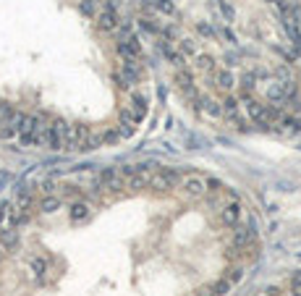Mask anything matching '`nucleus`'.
I'll use <instances>...</instances> for the list:
<instances>
[{"label":"nucleus","mask_w":301,"mask_h":296,"mask_svg":"<svg viewBox=\"0 0 301 296\" xmlns=\"http://www.w3.org/2000/svg\"><path fill=\"white\" fill-rule=\"evenodd\" d=\"M0 244L6 249H16L19 246V228H3L0 231Z\"/></svg>","instance_id":"obj_12"},{"label":"nucleus","mask_w":301,"mask_h":296,"mask_svg":"<svg viewBox=\"0 0 301 296\" xmlns=\"http://www.w3.org/2000/svg\"><path fill=\"white\" fill-rule=\"evenodd\" d=\"M115 50H118V55L123 60H139L142 58V40L137 34H131L128 40H118Z\"/></svg>","instance_id":"obj_3"},{"label":"nucleus","mask_w":301,"mask_h":296,"mask_svg":"<svg viewBox=\"0 0 301 296\" xmlns=\"http://www.w3.org/2000/svg\"><path fill=\"white\" fill-rule=\"evenodd\" d=\"M55 192V181H45L42 183V194H53Z\"/></svg>","instance_id":"obj_26"},{"label":"nucleus","mask_w":301,"mask_h":296,"mask_svg":"<svg viewBox=\"0 0 301 296\" xmlns=\"http://www.w3.org/2000/svg\"><path fill=\"white\" fill-rule=\"evenodd\" d=\"M178 189H181V194L189 197V199H202L207 194V178H202V176H184L181 183H178Z\"/></svg>","instance_id":"obj_1"},{"label":"nucleus","mask_w":301,"mask_h":296,"mask_svg":"<svg viewBox=\"0 0 301 296\" xmlns=\"http://www.w3.org/2000/svg\"><path fill=\"white\" fill-rule=\"evenodd\" d=\"M128 186H131L134 192L149 189V186H152V176H149V170H139L137 176H131V178H128Z\"/></svg>","instance_id":"obj_10"},{"label":"nucleus","mask_w":301,"mask_h":296,"mask_svg":"<svg viewBox=\"0 0 301 296\" xmlns=\"http://www.w3.org/2000/svg\"><path fill=\"white\" fill-rule=\"evenodd\" d=\"M155 8L160 13H165V16H173V13H176V3H173V0H155Z\"/></svg>","instance_id":"obj_18"},{"label":"nucleus","mask_w":301,"mask_h":296,"mask_svg":"<svg viewBox=\"0 0 301 296\" xmlns=\"http://www.w3.org/2000/svg\"><path fill=\"white\" fill-rule=\"evenodd\" d=\"M181 181H178V170H173V168H160L157 173L152 176V186L149 189H155V192H168V189H173V186H178Z\"/></svg>","instance_id":"obj_2"},{"label":"nucleus","mask_w":301,"mask_h":296,"mask_svg":"<svg viewBox=\"0 0 301 296\" xmlns=\"http://www.w3.org/2000/svg\"><path fill=\"white\" fill-rule=\"evenodd\" d=\"M131 110L137 116V123H142L149 113V100L142 95V92H131Z\"/></svg>","instance_id":"obj_5"},{"label":"nucleus","mask_w":301,"mask_h":296,"mask_svg":"<svg viewBox=\"0 0 301 296\" xmlns=\"http://www.w3.org/2000/svg\"><path fill=\"white\" fill-rule=\"evenodd\" d=\"M19 136V131L11 126V123H0V142H8V139Z\"/></svg>","instance_id":"obj_22"},{"label":"nucleus","mask_w":301,"mask_h":296,"mask_svg":"<svg viewBox=\"0 0 301 296\" xmlns=\"http://www.w3.org/2000/svg\"><path fill=\"white\" fill-rule=\"evenodd\" d=\"M66 131H68V123H66V121H53V123H50V129H48V147H50V150H60V152H63Z\"/></svg>","instance_id":"obj_4"},{"label":"nucleus","mask_w":301,"mask_h":296,"mask_svg":"<svg viewBox=\"0 0 301 296\" xmlns=\"http://www.w3.org/2000/svg\"><path fill=\"white\" fill-rule=\"evenodd\" d=\"M8 215H11V202H6V199H3V202H0V223H3Z\"/></svg>","instance_id":"obj_25"},{"label":"nucleus","mask_w":301,"mask_h":296,"mask_svg":"<svg viewBox=\"0 0 301 296\" xmlns=\"http://www.w3.org/2000/svg\"><path fill=\"white\" fill-rule=\"evenodd\" d=\"M3 252H6V246H3V244H0V260H3Z\"/></svg>","instance_id":"obj_27"},{"label":"nucleus","mask_w":301,"mask_h":296,"mask_svg":"<svg viewBox=\"0 0 301 296\" xmlns=\"http://www.w3.org/2000/svg\"><path fill=\"white\" fill-rule=\"evenodd\" d=\"M139 29L147 34H160V26L152 21V19H139Z\"/></svg>","instance_id":"obj_21"},{"label":"nucleus","mask_w":301,"mask_h":296,"mask_svg":"<svg viewBox=\"0 0 301 296\" xmlns=\"http://www.w3.org/2000/svg\"><path fill=\"white\" fill-rule=\"evenodd\" d=\"M81 13L84 16H95V0H81Z\"/></svg>","instance_id":"obj_24"},{"label":"nucleus","mask_w":301,"mask_h":296,"mask_svg":"<svg viewBox=\"0 0 301 296\" xmlns=\"http://www.w3.org/2000/svg\"><path fill=\"white\" fill-rule=\"evenodd\" d=\"M197 32H199L202 37H207V40H215V37H218L215 26H212V24H207V21H199V24H197Z\"/></svg>","instance_id":"obj_19"},{"label":"nucleus","mask_w":301,"mask_h":296,"mask_svg":"<svg viewBox=\"0 0 301 296\" xmlns=\"http://www.w3.org/2000/svg\"><path fill=\"white\" fill-rule=\"evenodd\" d=\"M13 116H16V110H13L8 102H0V123H11Z\"/></svg>","instance_id":"obj_20"},{"label":"nucleus","mask_w":301,"mask_h":296,"mask_svg":"<svg viewBox=\"0 0 301 296\" xmlns=\"http://www.w3.org/2000/svg\"><path fill=\"white\" fill-rule=\"evenodd\" d=\"M215 87L220 89V92H231L233 87H236V76L231 73V71H215Z\"/></svg>","instance_id":"obj_9"},{"label":"nucleus","mask_w":301,"mask_h":296,"mask_svg":"<svg viewBox=\"0 0 301 296\" xmlns=\"http://www.w3.org/2000/svg\"><path fill=\"white\" fill-rule=\"evenodd\" d=\"M231 286H233V283H231V280L223 275V278H218L215 283H212V293H215V296H225V293L231 291Z\"/></svg>","instance_id":"obj_15"},{"label":"nucleus","mask_w":301,"mask_h":296,"mask_svg":"<svg viewBox=\"0 0 301 296\" xmlns=\"http://www.w3.org/2000/svg\"><path fill=\"white\" fill-rule=\"evenodd\" d=\"M68 215H71V223H84L92 217V205H89V202H73Z\"/></svg>","instance_id":"obj_6"},{"label":"nucleus","mask_w":301,"mask_h":296,"mask_svg":"<svg viewBox=\"0 0 301 296\" xmlns=\"http://www.w3.org/2000/svg\"><path fill=\"white\" fill-rule=\"evenodd\" d=\"M97 147H102V134H89L87 142L81 144V152H92V150H97Z\"/></svg>","instance_id":"obj_16"},{"label":"nucleus","mask_w":301,"mask_h":296,"mask_svg":"<svg viewBox=\"0 0 301 296\" xmlns=\"http://www.w3.org/2000/svg\"><path fill=\"white\" fill-rule=\"evenodd\" d=\"M178 50L184 53L186 58H191V55H199V45H197L194 37H181L178 40Z\"/></svg>","instance_id":"obj_13"},{"label":"nucleus","mask_w":301,"mask_h":296,"mask_svg":"<svg viewBox=\"0 0 301 296\" xmlns=\"http://www.w3.org/2000/svg\"><path fill=\"white\" fill-rule=\"evenodd\" d=\"M118 139H123V136H120V131H115V129H108L102 134V142H118Z\"/></svg>","instance_id":"obj_23"},{"label":"nucleus","mask_w":301,"mask_h":296,"mask_svg":"<svg viewBox=\"0 0 301 296\" xmlns=\"http://www.w3.org/2000/svg\"><path fill=\"white\" fill-rule=\"evenodd\" d=\"M176 84H178V89H181V95H186V92H191L194 87V73H191V68H176Z\"/></svg>","instance_id":"obj_7"},{"label":"nucleus","mask_w":301,"mask_h":296,"mask_svg":"<svg viewBox=\"0 0 301 296\" xmlns=\"http://www.w3.org/2000/svg\"><path fill=\"white\" fill-rule=\"evenodd\" d=\"M29 268H32V273H34L37 278H42L45 273H48V260H42V257H34V260H32V265H29Z\"/></svg>","instance_id":"obj_17"},{"label":"nucleus","mask_w":301,"mask_h":296,"mask_svg":"<svg viewBox=\"0 0 301 296\" xmlns=\"http://www.w3.org/2000/svg\"><path fill=\"white\" fill-rule=\"evenodd\" d=\"M60 207H63V199L55 197V194H45V197L39 199V212H42V215H53V212H58Z\"/></svg>","instance_id":"obj_8"},{"label":"nucleus","mask_w":301,"mask_h":296,"mask_svg":"<svg viewBox=\"0 0 301 296\" xmlns=\"http://www.w3.org/2000/svg\"><path fill=\"white\" fill-rule=\"evenodd\" d=\"M16 207L32 210V189H29V186H19L16 189Z\"/></svg>","instance_id":"obj_14"},{"label":"nucleus","mask_w":301,"mask_h":296,"mask_svg":"<svg viewBox=\"0 0 301 296\" xmlns=\"http://www.w3.org/2000/svg\"><path fill=\"white\" fill-rule=\"evenodd\" d=\"M194 68L202 71V73H215V58L207 55V53L194 55Z\"/></svg>","instance_id":"obj_11"}]
</instances>
